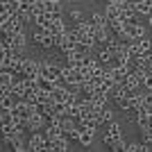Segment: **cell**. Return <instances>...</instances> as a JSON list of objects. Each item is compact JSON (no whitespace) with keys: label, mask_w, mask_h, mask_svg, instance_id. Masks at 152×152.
I'll list each match as a JSON object with an SVG mask.
<instances>
[{"label":"cell","mask_w":152,"mask_h":152,"mask_svg":"<svg viewBox=\"0 0 152 152\" xmlns=\"http://www.w3.org/2000/svg\"><path fill=\"white\" fill-rule=\"evenodd\" d=\"M129 95H132V89H127V84H116V89L111 91V98L123 111L129 109Z\"/></svg>","instance_id":"obj_1"},{"label":"cell","mask_w":152,"mask_h":152,"mask_svg":"<svg viewBox=\"0 0 152 152\" xmlns=\"http://www.w3.org/2000/svg\"><path fill=\"white\" fill-rule=\"evenodd\" d=\"M123 139V132H121V123L118 121H111L107 123V129H104V136H102V141H104V145H114V143H118V141Z\"/></svg>","instance_id":"obj_2"},{"label":"cell","mask_w":152,"mask_h":152,"mask_svg":"<svg viewBox=\"0 0 152 152\" xmlns=\"http://www.w3.org/2000/svg\"><path fill=\"white\" fill-rule=\"evenodd\" d=\"M61 66H59V64H55V61H41V75L43 77H48V80H50V82H61Z\"/></svg>","instance_id":"obj_3"},{"label":"cell","mask_w":152,"mask_h":152,"mask_svg":"<svg viewBox=\"0 0 152 152\" xmlns=\"http://www.w3.org/2000/svg\"><path fill=\"white\" fill-rule=\"evenodd\" d=\"M61 82L68 84V86H82V75H80V70L77 68H70V66H66V68L61 70Z\"/></svg>","instance_id":"obj_4"},{"label":"cell","mask_w":152,"mask_h":152,"mask_svg":"<svg viewBox=\"0 0 152 152\" xmlns=\"http://www.w3.org/2000/svg\"><path fill=\"white\" fill-rule=\"evenodd\" d=\"M45 134H39V132H32V136L27 139V150H34V152H39V150H43L45 148Z\"/></svg>","instance_id":"obj_5"},{"label":"cell","mask_w":152,"mask_h":152,"mask_svg":"<svg viewBox=\"0 0 152 152\" xmlns=\"http://www.w3.org/2000/svg\"><path fill=\"white\" fill-rule=\"evenodd\" d=\"M12 48H14V52H18V55H25V48H27V37H25V32L12 34Z\"/></svg>","instance_id":"obj_6"},{"label":"cell","mask_w":152,"mask_h":152,"mask_svg":"<svg viewBox=\"0 0 152 152\" xmlns=\"http://www.w3.org/2000/svg\"><path fill=\"white\" fill-rule=\"evenodd\" d=\"M45 121H48V116L34 111V114L30 116V121H27V129H32V132H37V129H45Z\"/></svg>","instance_id":"obj_7"},{"label":"cell","mask_w":152,"mask_h":152,"mask_svg":"<svg viewBox=\"0 0 152 152\" xmlns=\"http://www.w3.org/2000/svg\"><path fill=\"white\" fill-rule=\"evenodd\" d=\"M23 75H41V61H37V59H32V57H25Z\"/></svg>","instance_id":"obj_8"},{"label":"cell","mask_w":152,"mask_h":152,"mask_svg":"<svg viewBox=\"0 0 152 152\" xmlns=\"http://www.w3.org/2000/svg\"><path fill=\"white\" fill-rule=\"evenodd\" d=\"M134 5V9H136V14L139 16H150L152 14V0H136V2H132Z\"/></svg>","instance_id":"obj_9"},{"label":"cell","mask_w":152,"mask_h":152,"mask_svg":"<svg viewBox=\"0 0 152 152\" xmlns=\"http://www.w3.org/2000/svg\"><path fill=\"white\" fill-rule=\"evenodd\" d=\"M82 127V125H80ZM93 139H95V129H89V127H82V132H80V143H82L84 148H91L93 145Z\"/></svg>","instance_id":"obj_10"},{"label":"cell","mask_w":152,"mask_h":152,"mask_svg":"<svg viewBox=\"0 0 152 152\" xmlns=\"http://www.w3.org/2000/svg\"><path fill=\"white\" fill-rule=\"evenodd\" d=\"M52 34L55 37H59V34H64V32H68V27H66V23H64V14H57V16H52Z\"/></svg>","instance_id":"obj_11"},{"label":"cell","mask_w":152,"mask_h":152,"mask_svg":"<svg viewBox=\"0 0 152 152\" xmlns=\"http://www.w3.org/2000/svg\"><path fill=\"white\" fill-rule=\"evenodd\" d=\"M104 14H107L109 20H116L123 16V5H118V2H107V9H104Z\"/></svg>","instance_id":"obj_12"},{"label":"cell","mask_w":152,"mask_h":152,"mask_svg":"<svg viewBox=\"0 0 152 152\" xmlns=\"http://www.w3.org/2000/svg\"><path fill=\"white\" fill-rule=\"evenodd\" d=\"M95 118H98L100 125H107V123L114 121V111L109 109V104H107V107H100V109H98V114H95Z\"/></svg>","instance_id":"obj_13"},{"label":"cell","mask_w":152,"mask_h":152,"mask_svg":"<svg viewBox=\"0 0 152 152\" xmlns=\"http://www.w3.org/2000/svg\"><path fill=\"white\" fill-rule=\"evenodd\" d=\"M12 93L16 95V100H25V95H27V86H25V82L16 77V82H14V86H12Z\"/></svg>","instance_id":"obj_14"},{"label":"cell","mask_w":152,"mask_h":152,"mask_svg":"<svg viewBox=\"0 0 152 152\" xmlns=\"http://www.w3.org/2000/svg\"><path fill=\"white\" fill-rule=\"evenodd\" d=\"M109 95H111V93H104V91H95V93L91 95V100H93L95 107L100 109V107H107V104H109Z\"/></svg>","instance_id":"obj_15"},{"label":"cell","mask_w":152,"mask_h":152,"mask_svg":"<svg viewBox=\"0 0 152 152\" xmlns=\"http://www.w3.org/2000/svg\"><path fill=\"white\" fill-rule=\"evenodd\" d=\"M9 139H12V150H16V152H25L27 150V141L23 139V134H14Z\"/></svg>","instance_id":"obj_16"},{"label":"cell","mask_w":152,"mask_h":152,"mask_svg":"<svg viewBox=\"0 0 152 152\" xmlns=\"http://www.w3.org/2000/svg\"><path fill=\"white\" fill-rule=\"evenodd\" d=\"M43 9H45L48 14H52V16H57V14H64L61 2H57V0H45V2H43Z\"/></svg>","instance_id":"obj_17"},{"label":"cell","mask_w":152,"mask_h":152,"mask_svg":"<svg viewBox=\"0 0 152 152\" xmlns=\"http://www.w3.org/2000/svg\"><path fill=\"white\" fill-rule=\"evenodd\" d=\"M91 23H93V27H109V18H107V14H100V12L91 14Z\"/></svg>","instance_id":"obj_18"},{"label":"cell","mask_w":152,"mask_h":152,"mask_svg":"<svg viewBox=\"0 0 152 152\" xmlns=\"http://www.w3.org/2000/svg\"><path fill=\"white\" fill-rule=\"evenodd\" d=\"M70 139H66V136H59V139H55L52 141V148H55V152H66V150H70V143H68Z\"/></svg>","instance_id":"obj_19"},{"label":"cell","mask_w":152,"mask_h":152,"mask_svg":"<svg viewBox=\"0 0 152 152\" xmlns=\"http://www.w3.org/2000/svg\"><path fill=\"white\" fill-rule=\"evenodd\" d=\"M125 84H127V89H132V91H139V86L143 84V80H141V77L136 75L134 70H132V73H129V77L125 80Z\"/></svg>","instance_id":"obj_20"},{"label":"cell","mask_w":152,"mask_h":152,"mask_svg":"<svg viewBox=\"0 0 152 152\" xmlns=\"http://www.w3.org/2000/svg\"><path fill=\"white\" fill-rule=\"evenodd\" d=\"M150 148H148V143L143 141V143H139V141H134V143H127V152H148Z\"/></svg>","instance_id":"obj_21"},{"label":"cell","mask_w":152,"mask_h":152,"mask_svg":"<svg viewBox=\"0 0 152 152\" xmlns=\"http://www.w3.org/2000/svg\"><path fill=\"white\" fill-rule=\"evenodd\" d=\"M139 41V50H141V55H148V52L152 50V41L148 37H143V39H136Z\"/></svg>","instance_id":"obj_22"},{"label":"cell","mask_w":152,"mask_h":152,"mask_svg":"<svg viewBox=\"0 0 152 152\" xmlns=\"http://www.w3.org/2000/svg\"><path fill=\"white\" fill-rule=\"evenodd\" d=\"M143 109H148V111L152 114V91H148V93H145V102H143Z\"/></svg>","instance_id":"obj_23"},{"label":"cell","mask_w":152,"mask_h":152,"mask_svg":"<svg viewBox=\"0 0 152 152\" xmlns=\"http://www.w3.org/2000/svg\"><path fill=\"white\" fill-rule=\"evenodd\" d=\"M70 18L75 20V23H80V20H84V14L80 12V9H73V12H70Z\"/></svg>","instance_id":"obj_24"},{"label":"cell","mask_w":152,"mask_h":152,"mask_svg":"<svg viewBox=\"0 0 152 152\" xmlns=\"http://www.w3.org/2000/svg\"><path fill=\"white\" fill-rule=\"evenodd\" d=\"M107 2H118V5H127L129 0H107Z\"/></svg>","instance_id":"obj_25"},{"label":"cell","mask_w":152,"mask_h":152,"mask_svg":"<svg viewBox=\"0 0 152 152\" xmlns=\"http://www.w3.org/2000/svg\"><path fill=\"white\" fill-rule=\"evenodd\" d=\"M148 25L152 27V14H150V16H148Z\"/></svg>","instance_id":"obj_26"},{"label":"cell","mask_w":152,"mask_h":152,"mask_svg":"<svg viewBox=\"0 0 152 152\" xmlns=\"http://www.w3.org/2000/svg\"><path fill=\"white\" fill-rule=\"evenodd\" d=\"M148 57H150V61H152V50H150V52H148Z\"/></svg>","instance_id":"obj_27"}]
</instances>
